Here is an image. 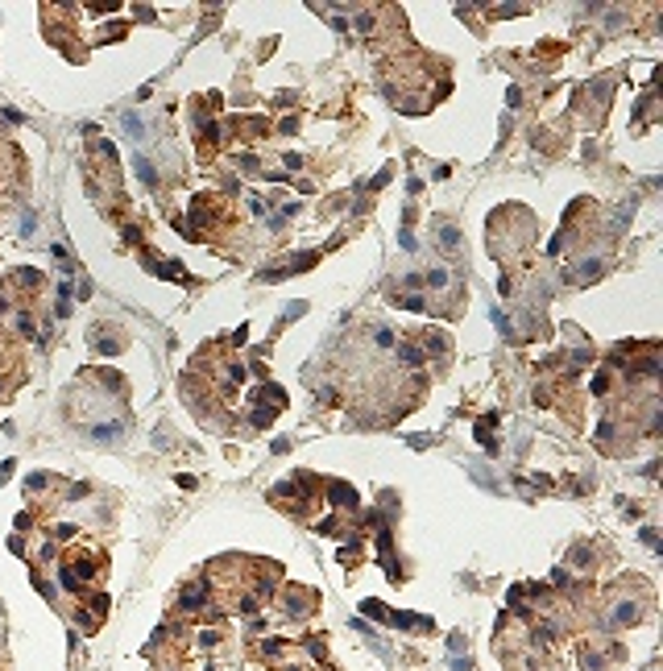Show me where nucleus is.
Segmentation results:
<instances>
[{"label": "nucleus", "mask_w": 663, "mask_h": 671, "mask_svg": "<svg viewBox=\"0 0 663 671\" xmlns=\"http://www.w3.org/2000/svg\"><path fill=\"white\" fill-rule=\"evenodd\" d=\"M91 344H96L100 353H120V348H124V344H120V340H116L112 332H100V328L91 332Z\"/></svg>", "instance_id": "obj_1"}, {"label": "nucleus", "mask_w": 663, "mask_h": 671, "mask_svg": "<svg viewBox=\"0 0 663 671\" xmlns=\"http://www.w3.org/2000/svg\"><path fill=\"white\" fill-rule=\"evenodd\" d=\"M398 361H402V365H410V369H415V365L423 361V353H419L415 344H398Z\"/></svg>", "instance_id": "obj_2"}, {"label": "nucleus", "mask_w": 663, "mask_h": 671, "mask_svg": "<svg viewBox=\"0 0 663 671\" xmlns=\"http://www.w3.org/2000/svg\"><path fill=\"white\" fill-rule=\"evenodd\" d=\"M427 286H431V290H444V286H448V270H431L427 274Z\"/></svg>", "instance_id": "obj_3"}, {"label": "nucleus", "mask_w": 663, "mask_h": 671, "mask_svg": "<svg viewBox=\"0 0 663 671\" xmlns=\"http://www.w3.org/2000/svg\"><path fill=\"white\" fill-rule=\"evenodd\" d=\"M439 240H444V249L452 253V249L460 245V232H456V228H444V232H439Z\"/></svg>", "instance_id": "obj_4"}, {"label": "nucleus", "mask_w": 663, "mask_h": 671, "mask_svg": "<svg viewBox=\"0 0 663 671\" xmlns=\"http://www.w3.org/2000/svg\"><path fill=\"white\" fill-rule=\"evenodd\" d=\"M373 340L382 344V348H390V344H394V332H390V328H377V332H373Z\"/></svg>", "instance_id": "obj_5"}, {"label": "nucleus", "mask_w": 663, "mask_h": 671, "mask_svg": "<svg viewBox=\"0 0 663 671\" xmlns=\"http://www.w3.org/2000/svg\"><path fill=\"white\" fill-rule=\"evenodd\" d=\"M34 228H38V216H34V211H29V216H25V220H21V236H29V232H34Z\"/></svg>", "instance_id": "obj_6"}]
</instances>
